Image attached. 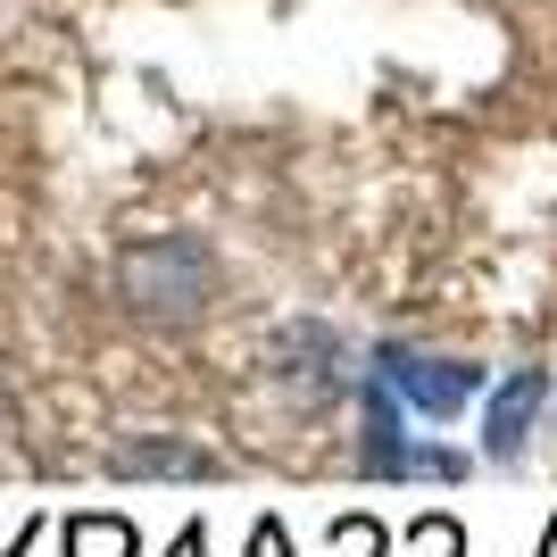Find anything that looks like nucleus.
Returning <instances> with one entry per match:
<instances>
[{
  "label": "nucleus",
  "mask_w": 557,
  "mask_h": 557,
  "mask_svg": "<svg viewBox=\"0 0 557 557\" xmlns=\"http://www.w3.org/2000/svg\"><path fill=\"white\" fill-rule=\"evenodd\" d=\"M166 557H209V524H184V533L166 541Z\"/></svg>",
  "instance_id": "9b49d317"
},
{
  "label": "nucleus",
  "mask_w": 557,
  "mask_h": 557,
  "mask_svg": "<svg viewBox=\"0 0 557 557\" xmlns=\"http://www.w3.org/2000/svg\"><path fill=\"white\" fill-rule=\"evenodd\" d=\"M367 374L399 399V408H408V417H424V424L466 417V408H474V392H483V367H466V358H417L408 342H383Z\"/></svg>",
  "instance_id": "7ed1b4c3"
},
{
  "label": "nucleus",
  "mask_w": 557,
  "mask_h": 557,
  "mask_svg": "<svg viewBox=\"0 0 557 557\" xmlns=\"http://www.w3.org/2000/svg\"><path fill=\"white\" fill-rule=\"evenodd\" d=\"M275 367L308 374V383H333V367H342V342H333L325 325H292V333L275 342Z\"/></svg>",
  "instance_id": "0eeeda50"
},
{
  "label": "nucleus",
  "mask_w": 557,
  "mask_h": 557,
  "mask_svg": "<svg viewBox=\"0 0 557 557\" xmlns=\"http://www.w3.org/2000/svg\"><path fill=\"white\" fill-rule=\"evenodd\" d=\"M116 292H125V308H134V317L184 325V317H200V308L216 300V258H209V242H200V233H159V242L125 250Z\"/></svg>",
  "instance_id": "f257e3e1"
},
{
  "label": "nucleus",
  "mask_w": 557,
  "mask_h": 557,
  "mask_svg": "<svg viewBox=\"0 0 557 557\" xmlns=\"http://www.w3.org/2000/svg\"><path fill=\"white\" fill-rule=\"evenodd\" d=\"M541 408H549V374L541 367H516L508 383H491L483 392V458L516 466L524 442H533V424H541Z\"/></svg>",
  "instance_id": "20e7f679"
},
{
  "label": "nucleus",
  "mask_w": 557,
  "mask_h": 557,
  "mask_svg": "<svg viewBox=\"0 0 557 557\" xmlns=\"http://www.w3.org/2000/svg\"><path fill=\"white\" fill-rule=\"evenodd\" d=\"M383 524H374V516H333V549L342 557H383Z\"/></svg>",
  "instance_id": "6e6552de"
},
{
  "label": "nucleus",
  "mask_w": 557,
  "mask_h": 557,
  "mask_svg": "<svg viewBox=\"0 0 557 557\" xmlns=\"http://www.w3.org/2000/svg\"><path fill=\"white\" fill-rule=\"evenodd\" d=\"M533 557H557V516H549V533H541V549Z\"/></svg>",
  "instance_id": "f8f14e48"
},
{
  "label": "nucleus",
  "mask_w": 557,
  "mask_h": 557,
  "mask_svg": "<svg viewBox=\"0 0 557 557\" xmlns=\"http://www.w3.org/2000/svg\"><path fill=\"white\" fill-rule=\"evenodd\" d=\"M67 557H141V533L125 524V516H109V508H92V516H67Z\"/></svg>",
  "instance_id": "423d86ee"
},
{
  "label": "nucleus",
  "mask_w": 557,
  "mask_h": 557,
  "mask_svg": "<svg viewBox=\"0 0 557 557\" xmlns=\"http://www.w3.org/2000/svg\"><path fill=\"white\" fill-rule=\"evenodd\" d=\"M417 541H424V557H466V524L458 516H417Z\"/></svg>",
  "instance_id": "1a4fd4ad"
},
{
  "label": "nucleus",
  "mask_w": 557,
  "mask_h": 557,
  "mask_svg": "<svg viewBox=\"0 0 557 557\" xmlns=\"http://www.w3.org/2000/svg\"><path fill=\"white\" fill-rule=\"evenodd\" d=\"M358 417H367V433H358V474H374V483H458L466 474V458L458 449H442V442H417L408 433V408H399L383 383H358Z\"/></svg>",
  "instance_id": "f03ea898"
},
{
  "label": "nucleus",
  "mask_w": 557,
  "mask_h": 557,
  "mask_svg": "<svg viewBox=\"0 0 557 557\" xmlns=\"http://www.w3.org/2000/svg\"><path fill=\"white\" fill-rule=\"evenodd\" d=\"M109 466H116V474H184V483H209V474H225L209 449H184V442H116Z\"/></svg>",
  "instance_id": "39448f33"
},
{
  "label": "nucleus",
  "mask_w": 557,
  "mask_h": 557,
  "mask_svg": "<svg viewBox=\"0 0 557 557\" xmlns=\"http://www.w3.org/2000/svg\"><path fill=\"white\" fill-rule=\"evenodd\" d=\"M242 557H292V533H283V516H258L250 524V549Z\"/></svg>",
  "instance_id": "9d476101"
}]
</instances>
